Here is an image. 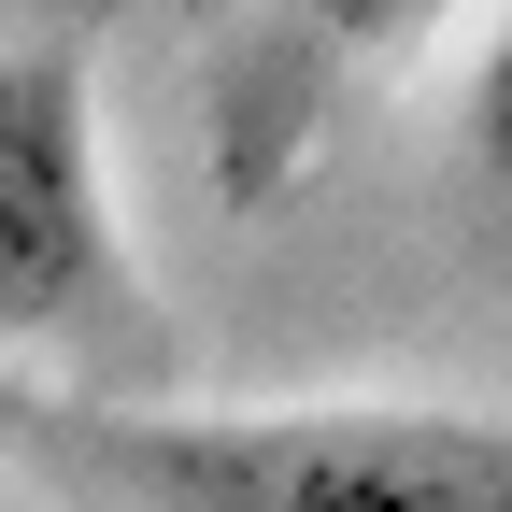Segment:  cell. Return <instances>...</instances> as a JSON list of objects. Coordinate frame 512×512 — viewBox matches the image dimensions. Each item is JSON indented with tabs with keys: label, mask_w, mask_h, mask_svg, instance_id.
Masks as SVG:
<instances>
[{
	"label": "cell",
	"mask_w": 512,
	"mask_h": 512,
	"mask_svg": "<svg viewBox=\"0 0 512 512\" xmlns=\"http://www.w3.org/2000/svg\"><path fill=\"white\" fill-rule=\"evenodd\" d=\"M43 441L100 512H512V427L456 399H86Z\"/></svg>",
	"instance_id": "cell-1"
},
{
	"label": "cell",
	"mask_w": 512,
	"mask_h": 512,
	"mask_svg": "<svg viewBox=\"0 0 512 512\" xmlns=\"http://www.w3.org/2000/svg\"><path fill=\"white\" fill-rule=\"evenodd\" d=\"M114 285H128V228H114L100 72L72 43H15L0 57V356L72 342Z\"/></svg>",
	"instance_id": "cell-2"
},
{
	"label": "cell",
	"mask_w": 512,
	"mask_h": 512,
	"mask_svg": "<svg viewBox=\"0 0 512 512\" xmlns=\"http://www.w3.org/2000/svg\"><path fill=\"white\" fill-rule=\"evenodd\" d=\"M299 29L313 43H342V57H399L441 29V0H299Z\"/></svg>",
	"instance_id": "cell-4"
},
{
	"label": "cell",
	"mask_w": 512,
	"mask_h": 512,
	"mask_svg": "<svg viewBox=\"0 0 512 512\" xmlns=\"http://www.w3.org/2000/svg\"><path fill=\"white\" fill-rule=\"evenodd\" d=\"M456 128H470L484 200L512 214V15H498V29H484V57H470V100H456Z\"/></svg>",
	"instance_id": "cell-3"
}]
</instances>
